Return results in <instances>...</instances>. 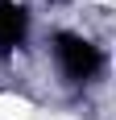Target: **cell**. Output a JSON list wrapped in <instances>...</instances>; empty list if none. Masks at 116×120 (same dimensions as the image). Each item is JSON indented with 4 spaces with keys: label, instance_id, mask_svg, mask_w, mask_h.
<instances>
[{
    "label": "cell",
    "instance_id": "obj_1",
    "mask_svg": "<svg viewBox=\"0 0 116 120\" xmlns=\"http://www.w3.org/2000/svg\"><path fill=\"white\" fill-rule=\"evenodd\" d=\"M54 58H58V66H62V75L75 79V83L95 79V71L104 66L100 46H91V41L79 37V33H62V37H58V41H54Z\"/></svg>",
    "mask_w": 116,
    "mask_h": 120
},
{
    "label": "cell",
    "instance_id": "obj_2",
    "mask_svg": "<svg viewBox=\"0 0 116 120\" xmlns=\"http://www.w3.org/2000/svg\"><path fill=\"white\" fill-rule=\"evenodd\" d=\"M29 33V12L17 0H0V50H17Z\"/></svg>",
    "mask_w": 116,
    "mask_h": 120
}]
</instances>
